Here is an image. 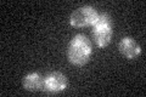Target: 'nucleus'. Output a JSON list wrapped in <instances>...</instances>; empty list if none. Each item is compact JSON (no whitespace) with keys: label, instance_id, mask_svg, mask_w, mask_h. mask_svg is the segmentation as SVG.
<instances>
[{"label":"nucleus","instance_id":"nucleus-1","mask_svg":"<svg viewBox=\"0 0 146 97\" xmlns=\"http://www.w3.org/2000/svg\"><path fill=\"white\" fill-rule=\"evenodd\" d=\"M91 55V43L83 34H77L68 46V59L76 66H83Z\"/></svg>","mask_w":146,"mask_h":97},{"label":"nucleus","instance_id":"nucleus-2","mask_svg":"<svg viewBox=\"0 0 146 97\" xmlns=\"http://www.w3.org/2000/svg\"><path fill=\"white\" fill-rule=\"evenodd\" d=\"M93 38L100 48L107 46L112 38V20L107 13H99L93 23Z\"/></svg>","mask_w":146,"mask_h":97},{"label":"nucleus","instance_id":"nucleus-3","mask_svg":"<svg viewBox=\"0 0 146 97\" xmlns=\"http://www.w3.org/2000/svg\"><path fill=\"white\" fill-rule=\"evenodd\" d=\"M98 11L93 6H82L72 12L70 22L74 27H85V26H93L98 17Z\"/></svg>","mask_w":146,"mask_h":97},{"label":"nucleus","instance_id":"nucleus-4","mask_svg":"<svg viewBox=\"0 0 146 97\" xmlns=\"http://www.w3.org/2000/svg\"><path fill=\"white\" fill-rule=\"evenodd\" d=\"M67 86V78L60 72H51L44 78L43 90L51 94H57Z\"/></svg>","mask_w":146,"mask_h":97},{"label":"nucleus","instance_id":"nucleus-5","mask_svg":"<svg viewBox=\"0 0 146 97\" xmlns=\"http://www.w3.org/2000/svg\"><path fill=\"white\" fill-rule=\"evenodd\" d=\"M119 51L124 55L127 58H135L140 53L141 49L136 41L130 38V36H125L123 38L119 43Z\"/></svg>","mask_w":146,"mask_h":97},{"label":"nucleus","instance_id":"nucleus-6","mask_svg":"<svg viewBox=\"0 0 146 97\" xmlns=\"http://www.w3.org/2000/svg\"><path fill=\"white\" fill-rule=\"evenodd\" d=\"M23 87L26 90L29 91H36L43 89V84H44V78H42V75L39 73H29L23 78Z\"/></svg>","mask_w":146,"mask_h":97}]
</instances>
